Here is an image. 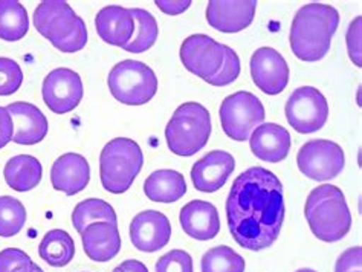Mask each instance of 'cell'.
<instances>
[{"label": "cell", "instance_id": "obj_32", "mask_svg": "<svg viewBox=\"0 0 362 272\" xmlns=\"http://www.w3.org/2000/svg\"><path fill=\"white\" fill-rule=\"evenodd\" d=\"M23 83V72L13 59L0 57V95H13L21 89Z\"/></svg>", "mask_w": 362, "mask_h": 272}, {"label": "cell", "instance_id": "obj_6", "mask_svg": "<svg viewBox=\"0 0 362 272\" xmlns=\"http://www.w3.org/2000/svg\"><path fill=\"white\" fill-rule=\"evenodd\" d=\"M211 135V117L199 102L179 106L165 127L168 148L177 156H193L206 146Z\"/></svg>", "mask_w": 362, "mask_h": 272}, {"label": "cell", "instance_id": "obj_35", "mask_svg": "<svg viewBox=\"0 0 362 272\" xmlns=\"http://www.w3.org/2000/svg\"><path fill=\"white\" fill-rule=\"evenodd\" d=\"M361 32H362V17H356L350 23L347 31V48L350 60L354 61L358 68L362 66V49H361Z\"/></svg>", "mask_w": 362, "mask_h": 272}, {"label": "cell", "instance_id": "obj_15", "mask_svg": "<svg viewBox=\"0 0 362 272\" xmlns=\"http://www.w3.org/2000/svg\"><path fill=\"white\" fill-rule=\"evenodd\" d=\"M255 11L257 0H211L206 8V20L221 32H240L252 23Z\"/></svg>", "mask_w": 362, "mask_h": 272}, {"label": "cell", "instance_id": "obj_29", "mask_svg": "<svg viewBox=\"0 0 362 272\" xmlns=\"http://www.w3.org/2000/svg\"><path fill=\"white\" fill-rule=\"evenodd\" d=\"M202 272H245V259L230 247H216L206 251L201 261Z\"/></svg>", "mask_w": 362, "mask_h": 272}, {"label": "cell", "instance_id": "obj_7", "mask_svg": "<svg viewBox=\"0 0 362 272\" xmlns=\"http://www.w3.org/2000/svg\"><path fill=\"white\" fill-rule=\"evenodd\" d=\"M107 84L117 101L127 106H142L156 95L158 78L150 66L136 60H124L113 66Z\"/></svg>", "mask_w": 362, "mask_h": 272}, {"label": "cell", "instance_id": "obj_13", "mask_svg": "<svg viewBox=\"0 0 362 272\" xmlns=\"http://www.w3.org/2000/svg\"><path fill=\"white\" fill-rule=\"evenodd\" d=\"M251 77L266 95H279L289 83V66L279 51L260 48L251 57Z\"/></svg>", "mask_w": 362, "mask_h": 272}, {"label": "cell", "instance_id": "obj_19", "mask_svg": "<svg viewBox=\"0 0 362 272\" xmlns=\"http://www.w3.org/2000/svg\"><path fill=\"white\" fill-rule=\"evenodd\" d=\"M252 153L264 162L277 164L288 158L291 135L283 126L275 123L260 124L250 136Z\"/></svg>", "mask_w": 362, "mask_h": 272}, {"label": "cell", "instance_id": "obj_33", "mask_svg": "<svg viewBox=\"0 0 362 272\" xmlns=\"http://www.w3.org/2000/svg\"><path fill=\"white\" fill-rule=\"evenodd\" d=\"M156 272H194L193 259L187 251L173 249L156 261Z\"/></svg>", "mask_w": 362, "mask_h": 272}, {"label": "cell", "instance_id": "obj_4", "mask_svg": "<svg viewBox=\"0 0 362 272\" xmlns=\"http://www.w3.org/2000/svg\"><path fill=\"white\" fill-rule=\"evenodd\" d=\"M34 25L45 39L64 54L81 51L88 43V30L68 2L46 0L34 11Z\"/></svg>", "mask_w": 362, "mask_h": 272}, {"label": "cell", "instance_id": "obj_21", "mask_svg": "<svg viewBox=\"0 0 362 272\" xmlns=\"http://www.w3.org/2000/svg\"><path fill=\"white\" fill-rule=\"evenodd\" d=\"M180 225L187 236L196 240H211L221 231L217 208L205 201H192L180 210Z\"/></svg>", "mask_w": 362, "mask_h": 272}, {"label": "cell", "instance_id": "obj_34", "mask_svg": "<svg viewBox=\"0 0 362 272\" xmlns=\"http://www.w3.org/2000/svg\"><path fill=\"white\" fill-rule=\"evenodd\" d=\"M30 261H33L31 257L22 249L6 248L0 251V272H16Z\"/></svg>", "mask_w": 362, "mask_h": 272}, {"label": "cell", "instance_id": "obj_9", "mask_svg": "<svg viewBox=\"0 0 362 272\" xmlns=\"http://www.w3.org/2000/svg\"><path fill=\"white\" fill-rule=\"evenodd\" d=\"M286 118L298 134H315L326 124L329 118V105L322 93L312 88L303 86L295 89L286 101Z\"/></svg>", "mask_w": 362, "mask_h": 272}, {"label": "cell", "instance_id": "obj_36", "mask_svg": "<svg viewBox=\"0 0 362 272\" xmlns=\"http://www.w3.org/2000/svg\"><path fill=\"white\" fill-rule=\"evenodd\" d=\"M362 268V248L354 247L342 252L337 260L335 272H361Z\"/></svg>", "mask_w": 362, "mask_h": 272}, {"label": "cell", "instance_id": "obj_24", "mask_svg": "<svg viewBox=\"0 0 362 272\" xmlns=\"http://www.w3.org/2000/svg\"><path fill=\"white\" fill-rule=\"evenodd\" d=\"M144 193L150 201L171 203L187 193V182L184 175L176 170H156L144 182Z\"/></svg>", "mask_w": 362, "mask_h": 272}, {"label": "cell", "instance_id": "obj_39", "mask_svg": "<svg viewBox=\"0 0 362 272\" xmlns=\"http://www.w3.org/2000/svg\"><path fill=\"white\" fill-rule=\"evenodd\" d=\"M113 272H148V269L139 260H126L113 269Z\"/></svg>", "mask_w": 362, "mask_h": 272}, {"label": "cell", "instance_id": "obj_38", "mask_svg": "<svg viewBox=\"0 0 362 272\" xmlns=\"http://www.w3.org/2000/svg\"><path fill=\"white\" fill-rule=\"evenodd\" d=\"M155 4L162 13H165L168 16L182 14L189 6H192V2H189V0H156Z\"/></svg>", "mask_w": 362, "mask_h": 272}, {"label": "cell", "instance_id": "obj_40", "mask_svg": "<svg viewBox=\"0 0 362 272\" xmlns=\"http://www.w3.org/2000/svg\"><path fill=\"white\" fill-rule=\"evenodd\" d=\"M16 272H45L39 265L34 264V261H30V264L22 266L21 269H17Z\"/></svg>", "mask_w": 362, "mask_h": 272}, {"label": "cell", "instance_id": "obj_10", "mask_svg": "<svg viewBox=\"0 0 362 272\" xmlns=\"http://www.w3.org/2000/svg\"><path fill=\"white\" fill-rule=\"evenodd\" d=\"M297 164L300 172L310 179L330 181L344 170V150L329 139H312L300 148Z\"/></svg>", "mask_w": 362, "mask_h": 272}, {"label": "cell", "instance_id": "obj_23", "mask_svg": "<svg viewBox=\"0 0 362 272\" xmlns=\"http://www.w3.org/2000/svg\"><path fill=\"white\" fill-rule=\"evenodd\" d=\"M43 168L37 158L31 155H17L9 159L4 168L6 184L16 191H30L42 181Z\"/></svg>", "mask_w": 362, "mask_h": 272}, {"label": "cell", "instance_id": "obj_31", "mask_svg": "<svg viewBox=\"0 0 362 272\" xmlns=\"http://www.w3.org/2000/svg\"><path fill=\"white\" fill-rule=\"evenodd\" d=\"M240 75V59L237 52L230 48V46L223 45V64L222 68L218 69V72L214 75V77L208 78L206 83L211 84V86L217 88H223L228 86L237 80V77Z\"/></svg>", "mask_w": 362, "mask_h": 272}, {"label": "cell", "instance_id": "obj_25", "mask_svg": "<svg viewBox=\"0 0 362 272\" xmlns=\"http://www.w3.org/2000/svg\"><path fill=\"white\" fill-rule=\"evenodd\" d=\"M39 254L49 266L63 268L69 265L75 256L74 239L63 230L47 231L39 247Z\"/></svg>", "mask_w": 362, "mask_h": 272}, {"label": "cell", "instance_id": "obj_30", "mask_svg": "<svg viewBox=\"0 0 362 272\" xmlns=\"http://www.w3.org/2000/svg\"><path fill=\"white\" fill-rule=\"evenodd\" d=\"M26 222L23 203L13 196H0V237H13L22 231Z\"/></svg>", "mask_w": 362, "mask_h": 272}, {"label": "cell", "instance_id": "obj_20", "mask_svg": "<svg viewBox=\"0 0 362 272\" xmlns=\"http://www.w3.org/2000/svg\"><path fill=\"white\" fill-rule=\"evenodd\" d=\"M81 242L86 256L93 261H109L118 256L121 236L117 223L95 222L81 232Z\"/></svg>", "mask_w": 362, "mask_h": 272}, {"label": "cell", "instance_id": "obj_12", "mask_svg": "<svg viewBox=\"0 0 362 272\" xmlns=\"http://www.w3.org/2000/svg\"><path fill=\"white\" fill-rule=\"evenodd\" d=\"M180 60L187 71L206 81L222 68L223 45L205 34L189 35L180 46Z\"/></svg>", "mask_w": 362, "mask_h": 272}, {"label": "cell", "instance_id": "obj_22", "mask_svg": "<svg viewBox=\"0 0 362 272\" xmlns=\"http://www.w3.org/2000/svg\"><path fill=\"white\" fill-rule=\"evenodd\" d=\"M97 32L103 42L124 48L135 32V18L130 9L118 5L104 6L95 18Z\"/></svg>", "mask_w": 362, "mask_h": 272}, {"label": "cell", "instance_id": "obj_27", "mask_svg": "<svg viewBox=\"0 0 362 272\" xmlns=\"http://www.w3.org/2000/svg\"><path fill=\"white\" fill-rule=\"evenodd\" d=\"M130 13L135 18V32H133L132 40L124 46V51L132 54H141L150 49L158 40L159 26L156 18L148 13L147 9L133 8Z\"/></svg>", "mask_w": 362, "mask_h": 272}, {"label": "cell", "instance_id": "obj_37", "mask_svg": "<svg viewBox=\"0 0 362 272\" xmlns=\"http://www.w3.org/2000/svg\"><path fill=\"white\" fill-rule=\"evenodd\" d=\"M14 123L6 107H0V148H4L13 141Z\"/></svg>", "mask_w": 362, "mask_h": 272}, {"label": "cell", "instance_id": "obj_18", "mask_svg": "<svg viewBox=\"0 0 362 272\" xmlns=\"http://www.w3.org/2000/svg\"><path fill=\"white\" fill-rule=\"evenodd\" d=\"M90 181V165L83 155L64 153L52 164L51 184L57 191L74 196L83 191Z\"/></svg>", "mask_w": 362, "mask_h": 272}, {"label": "cell", "instance_id": "obj_3", "mask_svg": "<svg viewBox=\"0 0 362 272\" xmlns=\"http://www.w3.org/2000/svg\"><path fill=\"white\" fill-rule=\"evenodd\" d=\"M304 215L309 227L322 242H338L344 239L351 228V214L346 196L338 187L324 184L308 196Z\"/></svg>", "mask_w": 362, "mask_h": 272}, {"label": "cell", "instance_id": "obj_26", "mask_svg": "<svg viewBox=\"0 0 362 272\" xmlns=\"http://www.w3.org/2000/svg\"><path fill=\"white\" fill-rule=\"evenodd\" d=\"M30 30V18L25 6L16 0H0V39L18 42Z\"/></svg>", "mask_w": 362, "mask_h": 272}, {"label": "cell", "instance_id": "obj_5", "mask_svg": "<svg viewBox=\"0 0 362 272\" xmlns=\"http://www.w3.org/2000/svg\"><path fill=\"white\" fill-rule=\"evenodd\" d=\"M144 155L138 143L130 138H115L104 146L100 156V177L104 190L112 194L126 193L135 182Z\"/></svg>", "mask_w": 362, "mask_h": 272}, {"label": "cell", "instance_id": "obj_14", "mask_svg": "<svg viewBox=\"0 0 362 272\" xmlns=\"http://www.w3.org/2000/svg\"><path fill=\"white\" fill-rule=\"evenodd\" d=\"M170 239L171 223L160 211H142L130 223V240L142 252H156L167 247Z\"/></svg>", "mask_w": 362, "mask_h": 272}, {"label": "cell", "instance_id": "obj_2", "mask_svg": "<svg viewBox=\"0 0 362 272\" xmlns=\"http://www.w3.org/2000/svg\"><path fill=\"white\" fill-rule=\"evenodd\" d=\"M339 25V14L333 6L308 4L298 9L291 26V48L303 61L326 57Z\"/></svg>", "mask_w": 362, "mask_h": 272}, {"label": "cell", "instance_id": "obj_28", "mask_svg": "<svg viewBox=\"0 0 362 272\" xmlns=\"http://www.w3.org/2000/svg\"><path fill=\"white\" fill-rule=\"evenodd\" d=\"M117 213L113 206L103 199H86L80 202L72 213L74 228L80 234L95 222L117 223Z\"/></svg>", "mask_w": 362, "mask_h": 272}, {"label": "cell", "instance_id": "obj_8", "mask_svg": "<svg viewBox=\"0 0 362 272\" xmlns=\"http://www.w3.org/2000/svg\"><path fill=\"white\" fill-rule=\"evenodd\" d=\"M218 115L226 136L242 143L250 139L254 130L264 121V107L254 93L240 90L222 101Z\"/></svg>", "mask_w": 362, "mask_h": 272}, {"label": "cell", "instance_id": "obj_17", "mask_svg": "<svg viewBox=\"0 0 362 272\" xmlns=\"http://www.w3.org/2000/svg\"><path fill=\"white\" fill-rule=\"evenodd\" d=\"M14 123L13 143L22 146L39 144L46 138L49 124L43 112L31 102H11L8 107Z\"/></svg>", "mask_w": 362, "mask_h": 272}, {"label": "cell", "instance_id": "obj_1", "mask_svg": "<svg viewBox=\"0 0 362 272\" xmlns=\"http://www.w3.org/2000/svg\"><path fill=\"white\" fill-rule=\"evenodd\" d=\"M226 220L245 249L262 251L279 239L284 220L281 181L263 167H251L233 182Z\"/></svg>", "mask_w": 362, "mask_h": 272}, {"label": "cell", "instance_id": "obj_11", "mask_svg": "<svg viewBox=\"0 0 362 272\" xmlns=\"http://www.w3.org/2000/svg\"><path fill=\"white\" fill-rule=\"evenodd\" d=\"M43 101L57 115L69 114L83 100L84 89L80 75L69 68L54 69L43 81Z\"/></svg>", "mask_w": 362, "mask_h": 272}, {"label": "cell", "instance_id": "obj_41", "mask_svg": "<svg viewBox=\"0 0 362 272\" xmlns=\"http://www.w3.org/2000/svg\"><path fill=\"white\" fill-rule=\"evenodd\" d=\"M297 272H317V271H313V269H309V268H303V269H298Z\"/></svg>", "mask_w": 362, "mask_h": 272}, {"label": "cell", "instance_id": "obj_16", "mask_svg": "<svg viewBox=\"0 0 362 272\" xmlns=\"http://www.w3.org/2000/svg\"><path fill=\"white\" fill-rule=\"evenodd\" d=\"M235 168V161L231 153L223 150L209 152L192 168V181L196 190L202 193H214L226 184Z\"/></svg>", "mask_w": 362, "mask_h": 272}]
</instances>
